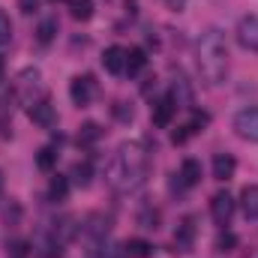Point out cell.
Returning a JSON list of instances; mask_svg holds the SVG:
<instances>
[{
    "label": "cell",
    "mask_w": 258,
    "mask_h": 258,
    "mask_svg": "<svg viewBox=\"0 0 258 258\" xmlns=\"http://www.w3.org/2000/svg\"><path fill=\"white\" fill-rule=\"evenodd\" d=\"M69 177H72V183H78V186H90V177H93V168H90V162H75Z\"/></svg>",
    "instance_id": "44dd1931"
},
{
    "label": "cell",
    "mask_w": 258,
    "mask_h": 258,
    "mask_svg": "<svg viewBox=\"0 0 258 258\" xmlns=\"http://www.w3.org/2000/svg\"><path fill=\"white\" fill-rule=\"evenodd\" d=\"M147 174H150V153L144 150L141 141H126V144H120V147L114 150L111 162H108V171H105L108 186L120 195L141 189L144 180H147Z\"/></svg>",
    "instance_id": "6da1fadb"
},
{
    "label": "cell",
    "mask_w": 258,
    "mask_h": 258,
    "mask_svg": "<svg viewBox=\"0 0 258 258\" xmlns=\"http://www.w3.org/2000/svg\"><path fill=\"white\" fill-rule=\"evenodd\" d=\"M57 165V150L54 147H42L39 153H36V168L39 171H51Z\"/></svg>",
    "instance_id": "603a6c76"
},
{
    "label": "cell",
    "mask_w": 258,
    "mask_h": 258,
    "mask_svg": "<svg viewBox=\"0 0 258 258\" xmlns=\"http://www.w3.org/2000/svg\"><path fill=\"white\" fill-rule=\"evenodd\" d=\"M99 138H102V126H99V123H93V120L81 123V129H78V141H81V144H93V141H99Z\"/></svg>",
    "instance_id": "7402d4cb"
},
{
    "label": "cell",
    "mask_w": 258,
    "mask_h": 258,
    "mask_svg": "<svg viewBox=\"0 0 258 258\" xmlns=\"http://www.w3.org/2000/svg\"><path fill=\"white\" fill-rule=\"evenodd\" d=\"M15 99H21L27 108L36 102V99H42L45 93H42V75H39V69H21L18 72V78H15Z\"/></svg>",
    "instance_id": "3957f363"
},
{
    "label": "cell",
    "mask_w": 258,
    "mask_h": 258,
    "mask_svg": "<svg viewBox=\"0 0 258 258\" xmlns=\"http://www.w3.org/2000/svg\"><path fill=\"white\" fill-rule=\"evenodd\" d=\"M102 66H105V72H111V75H123V72H126V48L108 45L105 54H102Z\"/></svg>",
    "instance_id": "8fae6325"
},
{
    "label": "cell",
    "mask_w": 258,
    "mask_h": 258,
    "mask_svg": "<svg viewBox=\"0 0 258 258\" xmlns=\"http://www.w3.org/2000/svg\"><path fill=\"white\" fill-rule=\"evenodd\" d=\"M159 3H162V6H165V9H171V12H183V9H186V3H189V0H159Z\"/></svg>",
    "instance_id": "f546056e"
},
{
    "label": "cell",
    "mask_w": 258,
    "mask_h": 258,
    "mask_svg": "<svg viewBox=\"0 0 258 258\" xmlns=\"http://www.w3.org/2000/svg\"><path fill=\"white\" fill-rule=\"evenodd\" d=\"M144 66H147V54H144V48H129L126 51V72L129 75H138Z\"/></svg>",
    "instance_id": "d6986e66"
},
{
    "label": "cell",
    "mask_w": 258,
    "mask_h": 258,
    "mask_svg": "<svg viewBox=\"0 0 258 258\" xmlns=\"http://www.w3.org/2000/svg\"><path fill=\"white\" fill-rule=\"evenodd\" d=\"M108 228H111L108 216H102V213H90V216L84 219V225H81V234L90 237L93 243H102V240L108 237Z\"/></svg>",
    "instance_id": "9c48e42d"
},
{
    "label": "cell",
    "mask_w": 258,
    "mask_h": 258,
    "mask_svg": "<svg viewBox=\"0 0 258 258\" xmlns=\"http://www.w3.org/2000/svg\"><path fill=\"white\" fill-rule=\"evenodd\" d=\"M114 117L120 120V123H132V117H135V111H132V105L129 102H114Z\"/></svg>",
    "instance_id": "4316f807"
},
{
    "label": "cell",
    "mask_w": 258,
    "mask_h": 258,
    "mask_svg": "<svg viewBox=\"0 0 258 258\" xmlns=\"http://www.w3.org/2000/svg\"><path fill=\"white\" fill-rule=\"evenodd\" d=\"M192 240H195V222L192 219H183L177 225V234H174V243L180 252H192Z\"/></svg>",
    "instance_id": "9a60e30c"
},
{
    "label": "cell",
    "mask_w": 258,
    "mask_h": 258,
    "mask_svg": "<svg viewBox=\"0 0 258 258\" xmlns=\"http://www.w3.org/2000/svg\"><path fill=\"white\" fill-rule=\"evenodd\" d=\"M237 204H240L243 216L255 222V219H258V186H255V183H249V186H243V189H240Z\"/></svg>",
    "instance_id": "4fadbf2b"
},
{
    "label": "cell",
    "mask_w": 258,
    "mask_h": 258,
    "mask_svg": "<svg viewBox=\"0 0 258 258\" xmlns=\"http://www.w3.org/2000/svg\"><path fill=\"white\" fill-rule=\"evenodd\" d=\"M150 255H153V246L141 237H132V240L123 243V258H150Z\"/></svg>",
    "instance_id": "2e32d148"
},
{
    "label": "cell",
    "mask_w": 258,
    "mask_h": 258,
    "mask_svg": "<svg viewBox=\"0 0 258 258\" xmlns=\"http://www.w3.org/2000/svg\"><path fill=\"white\" fill-rule=\"evenodd\" d=\"M234 210H237V201H234V195L228 192V189H219V192L210 198V216H213L216 225H222V228L231 225Z\"/></svg>",
    "instance_id": "277c9868"
},
{
    "label": "cell",
    "mask_w": 258,
    "mask_h": 258,
    "mask_svg": "<svg viewBox=\"0 0 258 258\" xmlns=\"http://www.w3.org/2000/svg\"><path fill=\"white\" fill-rule=\"evenodd\" d=\"M9 42H12V21H9V15L0 9V48L9 45Z\"/></svg>",
    "instance_id": "484cf974"
},
{
    "label": "cell",
    "mask_w": 258,
    "mask_h": 258,
    "mask_svg": "<svg viewBox=\"0 0 258 258\" xmlns=\"http://www.w3.org/2000/svg\"><path fill=\"white\" fill-rule=\"evenodd\" d=\"M39 6H42V0H18V9H21L24 15H33V12H39Z\"/></svg>",
    "instance_id": "83f0119b"
},
{
    "label": "cell",
    "mask_w": 258,
    "mask_h": 258,
    "mask_svg": "<svg viewBox=\"0 0 258 258\" xmlns=\"http://www.w3.org/2000/svg\"><path fill=\"white\" fill-rule=\"evenodd\" d=\"M27 111H30V120H33L36 126H42V129H51L54 123H57V105H54L48 96L36 99Z\"/></svg>",
    "instance_id": "ba28073f"
},
{
    "label": "cell",
    "mask_w": 258,
    "mask_h": 258,
    "mask_svg": "<svg viewBox=\"0 0 258 258\" xmlns=\"http://www.w3.org/2000/svg\"><path fill=\"white\" fill-rule=\"evenodd\" d=\"M138 225H141V228H159V210L144 207V210L138 213Z\"/></svg>",
    "instance_id": "cb8c5ba5"
},
{
    "label": "cell",
    "mask_w": 258,
    "mask_h": 258,
    "mask_svg": "<svg viewBox=\"0 0 258 258\" xmlns=\"http://www.w3.org/2000/svg\"><path fill=\"white\" fill-rule=\"evenodd\" d=\"M234 36H237V45L243 51L258 54V15H243L234 27Z\"/></svg>",
    "instance_id": "8992f818"
},
{
    "label": "cell",
    "mask_w": 258,
    "mask_h": 258,
    "mask_svg": "<svg viewBox=\"0 0 258 258\" xmlns=\"http://www.w3.org/2000/svg\"><path fill=\"white\" fill-rule=\"evenodd\" d=\"M66 195H69V177L54 174L51 183H48V198H51V201H63Z\"/></svg>",
    "instance_id": "ffe728a7"
},
{
    "label": "cell",
    "mask_w": 258,
    "mask_h": 258,
    "mask_svg": "<svg viewBox=\"0 0 258 258\" xmlns=\"http://www.w3.org/2000/svg\"><path fill=\"white\" fill-rule=\"evenodd\" d=\"M177 177L183 180V186H186V189L198 186V183H201V162H198V159H183V165H180Z\"/></svg>",
    "instance_id": "5bb4252c"
},
{
    "label": "cell",
    "mask_w": 258,
    "mask_h": 258,
    "mask_svg": "<svg viewBox=\"0 0 258 258\" xmlns=\"http://www.w3.org/2000/svg\"><path fill=\"white\" fill-rule=\"evenodd\" d=\"M69 3V12L75 21H90L93 18V0H66Z\"/></svg>",
    "instance_id": "e0dca14e"
},
{
    "label": "cell",
    "mask_w": 258,
    "mask_h": 258,
    "mask_svg": "<svg viewBox=\"0 0 258 258\" xmlns=\"http://www.w3.org/2000/svg\"><path fill=\"white\" fill-rule=\"evenodd\" d=\"M9 258H27V243L24 240H15L9 246Z\"/></svg>",
    "instance_id": "f1b7e54d"
},
{
    "label": "cell",
    "mask_w": 258,
    "mask_h": 258,
    "mask_svg": "<svg viewBox=\"0 0 258 258\" xmlns=\"http://www.w3.org/2000/svg\"><path fill=\"white\" fill-rule=\"evenodd\" d=\"M234 171H237V159L231 156V153H216L213 156V177L216 180H231L234 177Z\"/></svg>",
    "instance_id": "7c38bea8"
},
{
    "label": "cell",
    "mask_w": 258,
    "mask_h": 258,
    "mask_svg": "<svg viewBox=\"0 0 258 258\" xmlns=\"http://www.w3.org/2000/svg\"><path fill=\"white\" fill-rule=\"evenodd\" d=\"M93 96H96V81H93V75H75V78L69 81V99H72L78 108L90 105Z\"/></svg>",
    "instance_id": "52a82bcc"
},
{
    "label": "cell",
    "mask_w": 258,
    "mask_h": 258,
    "mask_svg": "<svg viewBox=\"0 0 258 258\" xmlns=\"http://www.w3.org/2000/svg\"><path fill=\"white\" fill-rule=\"evenodd\" d=\"M57 27H60V24H57V18H42V21H39V27H36V39H39L42 45H48V42L57 36Z\"/></svg>",
    "instance_id": "ac0fdd59"
},
{
    "label": "cell",
    "mask_w": 258,
    "mask_h": 258,
    "mask_svg": "<svg viewBox=\"0 0 258 258\" xmlns=\"http://www.w3.org/2000/svg\"><path fill=\"white\" fill-rule=\"evenodd\" d=\"M237 246V237L231 234V231H219V237H216V252H231Z\"/></svg>",
    "instance_id": "d4e9b609"
},
{
    "label": "cell",
    "mask_w": 258,
    "mask_h": 258,
    "mask_svg": "<svg viewBox=\"0 0 258 258\" xmlns=\"http://www.w3.org/2000/svg\"><path fill=\"white\" fill-rule=\"evenodd\" d=\"M174 111H177L174 99H171V96H159V99L153 102V126L165 129L171 120H174Z\"/></svg>",
    "instance_id": "30bf717a"
},
{
    "label": "cell",
    "mask_w": 258,
    "mask_h": 258,
    "mask_svg": "<svg viewBox=\"0 0 258 258\" xmlns=\"http://www.w3.org/2000/svg\"><path fill=\"white\" fill-rule=\"evenodd\" d=\"M198 72L204 78V84L219 87L228 75V39L219 27H207L198 39Z\"/></svg>",
    "instance_id": "7a4b0ae2"
},
{
    "label": "cell",
    "mask_w": 258,
    "mask_h": 258,
    "mask_svg": "<svg viewBox=\"0 0 258 258\" xmlns=\"http://www.w3.org/2000/svg\"><path fill=\"white\" fill-rule=\"evenodd\" d=\"M234 132L243 138V141H252L258 144V105H249V108H240L231 120Z\"/></svg>",
    "instance_id": "5b68a950"
},
{
    "label": "cell",
    "mask_w": 258,
    "mask_h": 258,
    "mask_svg": "<svg viewBox=\"0 0 258 258\" xmlns=\"http://www.w3.org/2000/svg\"><path fill=\"white\" fill-rule=\"evenodd\" d=\"M3 75H6V63H3V57H0V84H3Z\"/></svg>",
    "instance_id": "4dcf8cb0"
}]
</instances>
